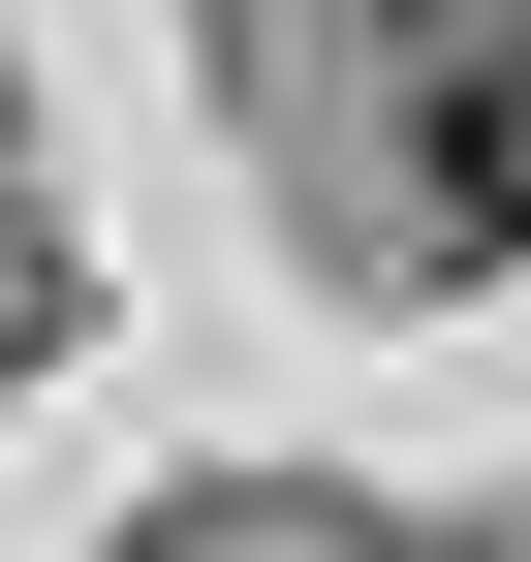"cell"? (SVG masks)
<instances>
[{
	"mask_svg": "<svg viewBox=\"0 0 531 562\" xmlns=\"http://www.w3.org/2000/svg\"><path fill=\"white\" fill-rule=\"evenodd\" d=\"M0 220H32V125H0ZM32 313H63V281H32V250H0V344H32Z\"/></svg>",
	"mask_w": 531,
	"mask_h": 562,
	"instance_id": "7a4b0ae2",
	"label": "cell"
},
{
	"mask_svg": "<svg viewBox=\"0 0 531 562\" xmlns=\"http://www.w3.org/2000/svg\"><path fill=\"white\" fill-rule=\"evenodd\" d=\"M407 250H531V32H407Z\"/></svg>",
	"mask_w": 531,
	"mask_h": 562,
	"instance_id": "6da1fadb",
	"label": "cell"
}]
</instances>
